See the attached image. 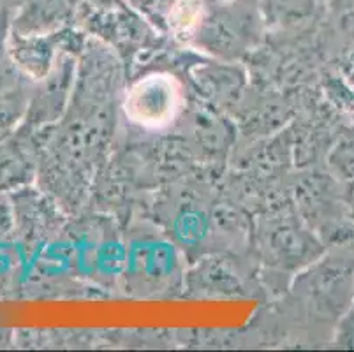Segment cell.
Returning <instances> with one entry per match:
<instances>
[{
  "label": "cell",
  "instance_id": "obj_1",
  "mask_svg": "<svg viewBox=\"0 0 354 352\" xmlns=\"http://www.w3.org/2000/svg\"><path fill=\"white\" fill-rule=\"evenodd\" d=\"M183 104L182 85L175 76L153 73L129 89L124 113L129 120L148 131H160L173 124Z\"/></svg>",
  "mask_w": 354,
  "mask_h": 352
},
{
  "label": "cell",
  "instance_id": "obj_2",
  "mask_svg": "<svg viewBox=\"0 0 354 352\" xmlns=\"http://www.w3.org/2000/svg\"><path fill=\"white\" fill-rule=\"evenodd\" d=\"M207 18L205 0H173L166 12V25L173 37L191 41Z\"/></svg>",
  "mask_w": 354,
  "mask_h": 352
},
{
  "label": "cell",
  "instance_id": "obj_3",
  "mask_svg": "<svg viewBox=\"0 0 354 352\" xmlns=\"http://www.w3.org/2000/svg\"><path fill=\"white\" fill-rule=\"evenodd\" d=\"M215 2L221 6H231V4H234V2H238V0H215Z\"/></svg>",
  "mask_w": 354,
  "mask_h": 352
}]
</instances>
